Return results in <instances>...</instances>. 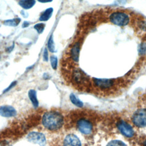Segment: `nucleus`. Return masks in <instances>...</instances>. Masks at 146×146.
I'll list each match as a JSON object with an SVG mask.
<instances>
[{
  "label": "nucleus",
  "mask_w": 146,
  "mask_h": 146,
  "mask_svg": "<svg viewBox=\"0 0 146 146\" xmlns=\"http://www.w3.org/2000/svg\"><path fill=\"white\" fill-rule=\"evenodd\" d=\"M43 127L51 131H56L62 128L64 123V119L59 112L51 111L45 112L42 118Z\"/></svg>",
  "instance_id": "f257e3e1"
},
{
  "label": "nucleus",
  "mask_w": 146,
  "mask_h": 146,
  "mask_svg": "<svg viewBox=\"0 0 146 146\" xmlns=\"http://www.w3.org/2000/svg\"><path fill=\"white\" fill-rule=\"evenodd\" d=\"M110 22L119 26H124L128 24L129 22V15L124 12L116 11L112 13L109 17Z\"/></svg>",
  "instance_id": "f03ea898"
},
{
  "label": "nucleus",
  "mask_w": 146,
  "mask_h": 146,
  "mask_svg": "<svg viewBox=\"0 0 146 146\" xmlns=\"http://www.w3.org/2000/svg\"><path fill=\"white\" fill-rule=\"evenodd\" d=\"M132 121L137 127H146V108L137 110L132 115Z\"/></svg>",
  "instance_id": "7ed1b4c3"
},
{
  "label": "nucleus",
  "mask_w": 146,
  "mask_h": 146,
  "mask_svg": "<svg viewBox=\"0 0 146 146\" xmlns=\"http://www.w3.org/2000/svg\"><path fill=\"white\" fill-rule=\"evenodd\" d=\"M76 127L82 133L86 135H90L93 131V125L92 123L89 120L85 118L79 119L76 123Z\"/></svg>",
  "instance_id": "20e7f679"
},
{
  "label": "nucleus",
  "mask_w": 146,
  "mask_h": 146,
  "mask_svg": "<svg viewBox=\"0 0 146 146\" xmlns=\"http://www.w3.org/2000/svg\"><path fill=\"white\" fill-rule=\"evenodd\" d=\"M117 127L120 132L127 137L131 138L135 135V132L132 127L124 120H120L117 122Z\"/></svg>",
  "instance_id": "39448f33"
},
{
  "label": "nucleus",
  "mask_w": 146,
  "mask_h": 146,
  "mask_svg": "<svg viewBox=\"0 0 146 146\" xmlns=\"http://www.w3.org/2000/svg\"><path fill=\"white\" fill-rule=\"evenodd\" d=\"M27 139L29 141L39 144V146H44L46 144V139L45 136L38 132H31L27 136Z\"/></svg>",
  "instance_id": "423d86ee"
},
{
  "label": "nucleus",
  "mask_w": 146,
  "mask_h": 146,
  "mask_svg": "<svg viewBox=\"0 0 146 146\" xmlns=\"http://www.w3.org/2000/svg\"><path fill=\"white\" fill-rule=\"evenodd\" d=\"M93 80L95 86L102 90H108L111 88L113 86L115 83V82H113L112 79L94 78Z\"/></svg>",
  "instance_id": "0eeeda50"
},
{
  "label": "nucleus",
  "mask_w": 146,
  "mask_h": 146,
  "mask_svg": "<svg viewBox=\"0 0 146 146\" xmlns=\"http://www.w3.org/2000/svg\"><path fill=\"white\" fill-rule=\"evenodd\" d=\"M63 146H81L79 138L74 134L67 135L63 140Z\"/></svg>",
  "instance_id": "6e6552de"
},
{
  "label": "nucleus",
  "mask_w": 146,
  "mask_h": 146,
  "mask_svg": "<svg viewBox=\"0 0 146 146\" xmlns=\"http://www.w3.org/2000/svg\"><path fill=\"white\" fill-rule=\"evenodd\" d=\"M17 115L16 110L11 106L5 105L0 107V115L5 117H10Z\"/></svg>",
  "instance_id": "1a4fd4ad"
},
{
  "label": "nucleus",
  "mask_w": 146,
  "mask_h": 146,
  "mask_svg": "<svg viewBox=\"0 0 146 146\" xmlns=\"http://www.w3.org/2000/svg\"><path fill=\"white\" fill-rule=\"evenodd\" d=\"M72 79L75 83L79 84H82L87 80V77L84 72L78 69L75 70L72 73Z\"/></svg>",
  "instance_id": "9d476101"
},
{
  "label": "nucleus",
  "mask_w": 146,
  "mask_h": 146,
  "mask_svg": "<svg viewBox=\"0 0 146 146\" xmlns=\"http://www.w3.org/2000/svg\"><path fill=\"white\" fill-rule=\"evenodd\" d=\"M79 51H80V43L76 42L74 45L72 47L70 50V55L71 58L72 60L75 62H78L79 60Z\"/></svg>",
  "instance_id": "9b49d317"
},
{
  "label": "nucleus",
  "mask_w": 146,
  "mask_h": 146,
  "mask_svg": "<svg viewBox=\"0 0 146 146\" xmlns=\"http://www.w3.org/2000/svg\"><path fill=\"white\" fill-rule=\"evenodd\" d=\"M28 96H29V98L31 102L32 103L33 106L35 108H36L38 106L39 103H38V100L37 99L36 91L34 90H29V91L28 92Z\"/></svg>",
  "instance_id": "f8f14e48"
},
{
  "label": "nucleus",
  "mask_w": 146,
  "mask_h": 146,
  "mask_svg": "<svg viewBox=\"0 0 146 146\" xmlns=\"http://www.w3.org/2000/svg\"><path fill=\"white\" fill-rule=\"evenodd\" d=\"M35 0H20L19 1V5L25 9H30L35 5Z\"/></svg>",
  "instance_id": "ddd939ff"
},
{
  "label": "nucleus",
  "mask_w": 146,
  "mask_h": 146,
  "mask_svg": "<svg viewBox=\"0 0 146 146\" xmlns=\"http://www.w3.org/2000/svg\"><path fill=\"white\" fill-rule=\"evenodd\" d=\"M53 11L52 8H48L46 9L44 13L41 15L39 18V21H47L51 16Z\"/></svg>",
  "instance_id": "4468645a"
},
{
  "label": "nucleus",
  "mask_w": 146,
  "mask_h": 146,
  "mask_svg": "<svg viewBox=\"0 0 146 146\" xmlns=\"http://www.w3.org/2000/svg\"><path fill=\"white\" fill-rule=\"evenodd\" d=\"M70 99L71 102L76 106L79 107H82L83 106V102L80 100L74 94H71L70 95Z\"/></svg>",
  "instance_id": "2eb2a0df"
},
{
  "label": "nucleus",
  "mask_w": 146,
  "mask_h": 146,
  "mask_svg": "<svg viewBox=\"0 0 146 146\" xmlns=\"http://www.w3.org/2000/svg\"><path fill=\"white\" fill-rule=\"evenodd\" d=\"M21 22V19L19 18H14L13 19L6 20L4 21V25L9 26H17Z\"/></svg>",
  "instance_id": "dca6fc26"
},
{
  "label": "nucleus",
  "mask_w": 146,
  "mask_h": 146,
  "mask_svg": "<svg viewBox=\"0 0 146 146\" xmlns=\"http://www.w3.org/2000/svg\"><path fill=\"white\" fill-rule=\"evenodd\" d=\"M107 146H127L126 144L120 140H112L109 142Z\"/></svg>",
  "instance_id": "f3484780"
},
{
  "label": "nucleus",
  "mask_w": 146,
  "mask_h": 146,
  "mask_svg": "<svg viewBox=\"0 0 146 146\" xmlns=\"http://www.w3.org/2000/svg\"><path fill=\"white\" fill-rule=\"evenodd\" d=\"M47 46H48V48L49 49V50L52 52H55V45H54V40H53V37L52 35H51L50 37L49 38L48 43H47Z\"/></svg>",
  "instance_id": "a211bd4d"
},
{
  "label": "nucleus",
  "mask_w": 146,
  "mask_h": 146,
  "mask_svg": "<svg viewBox=\"0 0 146 146\" xmlns=\"http://www.w3.org/2000/svg\"><path fill=\"white\" fill-rule=\"evenodd\" d=\"M44 27H45V25L42 23H38L34 26V29H36V31H38V33L39 34H40L43 32Z\"/></svg>",
  "instance_id": "6ab92c4d"
},
{
  "label": "nucleus",
  "mask_w": 146,
  "mask_h": 146,
  "mask_svg": "<svg viewBox=\"0 0 146 146\" xmlns=\"http://www.w3.org/2000/svg\"><path fill=\"white\" fill-rule=\"evenodd\" d=\"M50 62H51V66L52 67L53 69L55 70L56 69L57 67V63H58V59L55 56H51L50 57Z\"/></svg>",
  "instance_id": "aec40b11"
},
{
  "label": "nucleus",
  "mask_w": 146,
  "mask_h": 146,
  "mask_svg": "<svg viewBox=\"0 0 146 146\" xmlns=\"http://www.w3.org/2000/svg\"><path fill=\"white\" fill-rule=\"evenodd\" d=\"M146 52V44L145 43H142L140 46L139 48V53L141 55L144 54Z\"/></svg>",
  "instance_id": "412c9836"
},
{
  "label": "nucleus",
  "mask_w": 146,
  "mask_h": 146,
  "mask_svg": "<svg viewBox=\"0 0 146 146\" xmlns=\"http://www.w3.org/2000/svg\"><path fill=\"white\" fill-rule=\"evenodd\" d=\"M16 84H17V82H16V81H14V82H12V83H11V84H10L5 90H4L3 92H6L9 91V90H10V89H11L13 87H14L16 85Z\"/></svg>",
  "instance_id": "4be33fe9"
},
{
  "label": "nucleus",
  "mask_w": 146,
  "mask_h": 146,
  "mask_svg": "<svg viewBox=\"0 0 146 146\" xmlns=\"http://www.w3.org/2000/svg\"><path fill=\"white\" fill-rule=\"evenodd\" d=\"M43 59L44 61L48 60V52L46 48L44 49V51L43 52Z\"/></svg>",
  "instance_id": "5701e85b"
},
{
  "label": "nucleus",
  "mask_w": 146,
  "mask_h": 146,
  "mask_svg": "<svg viewBox=\"0 0 146 146\" xmlns=\"http://www.w3.org/2000/svg\"><path fill=\"white\" fill-rule=\"evenodd\" d=\"M0 146H11L9 142L6 141H3L0 143Z\"/></svg>",
  "instance_id": "b1692460"
},
{
  "label": "nucleus",
  "mask_w": 146,
  "mask_h": 146,
  "mask_svg": "<svg viewBox=\"0 0 146 146\" xmlns=\"http://www.w3.org/2000/svg\"><path fill=\"white\" fill-rule=\"evenodd\" d=\"M29 25V23L27 22H26V21H25V22H23V25H22V27H24V28H25V27H27Z\"/></svg>",
  "instance_id": "393cba45"
},
{
  "label": "nucleus",
  "mask_w": 146,
  "mask_h": 146,
  "mask_svg": "<svg viewBox=\"0 0 146 146\" xmlns=\"http://www.w3.org/2000/svg\"><path fill=\"white\" fill-rule=\"evenodd\" d=\"M38 1L40 2H43V3H45V2H51L52 0H38Z\"/></svg>",
  "instance_id": "a878e982"
},
{
  "label": "nucleus",
  "mask_w": 146,
  "mask_h": 146,
  "mask_svg": "<svg viewBox=\"0 0 146 146\" xmlns=\"http://www.w3.org/2000/svg\"><path fill=\"white\" fill-rule=\"evenodd\" d=\"M143 146H146V139L144 141V143H143Z\"/></svg>",
  "instance_id": "bb28decb"
}]
</instances>
